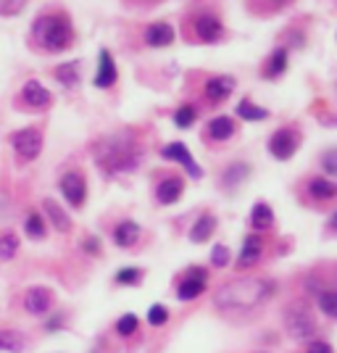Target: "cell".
<instances>
[{
  "mask_svg": "<svg viewBox=\"0 0 337 353\" xmlns=\"http://www.w3.org/2000/svg\"><path fill=\"white\" fill-rule=\"evenodd\" d=\"M92 156H95V163L103 169V174L116 176L127 174V172L140 166L143 148H140V143H137V137L132 132H116L101 137L92 145Z\"/></svg>",
  "mask_w": 337,
  "mask_h": 353,
  "instance_id": "1",
  "label": "cell"
},
{
  "mask_svg": "<svg viewBox=\"0 0 337 353\" xmlns=\"http://www.w3.org/2000/svg\"><path fill=\"white\" fill-rule=\"evenodd\" d=\"M32 37L48 53H61L74 43V27L66 14H43L32 24Z\"/></svg>",
  "mask_w": 337,
  "mask_h": 353,
  "instance_id": "2",
  "label": "cell"
},
{
  "mask_svg": "<svg viewBox=\"0 0 337 353\" xmlns=\"http://www.w3.org/2000/svg\"><path fill=\"white\" fill-rule=\"evenodd\" d=\"M272 285L264 280H235L227 282L216 293V306L224 309H253L264 298H269Z\"/></svg>",
  "mask_w": 337,
  "mask_h": 353,
  "instance_id": "3",
  "label": "cell"
},
{
  "mask_svg": "<svg viewBox=\"0 0 337 353\" xmlns=\"http://www.w3.org/2000/svg\"><path fill=\"white\" fill-rule=\"evenodd\" d=\"M285 327H287L290 338L295 340H311L316 335V322H314L311 311L303 303H293L285 311Z\"/></svg>",
  "mask_w": 337,
  "mask_h": 353,
  "instance_id": "4",
  "label": "cell"
},
{
  "mask_svg": "<svg viewBox=\"0 0 337 353\" xmlns=\"http://www.w3.org/2000/svg\"><path fill=\"white\" fill-rule=\"evenodd\" d=\"M11 145H14V153L21 161H34L43 153V130L40 127H24V130L11 134Z\"/></svg>",
  "mask_w": 337,
  "mask_h": 353,
  "instance_id": "5",
  "label": "cell"
},
{
  "mask_svg": "<svg viewBox=\"0 0 337 353\" xmlns=\"http://www.w3.org/2000/svg\"><path fill=\"white\" fill-rule=\"evenodd\" d=\"M298 145H300V132L295 127H282V130H277L269 137V153L279 161L293 159Z\"/></svg>",
  "mask_w": 337,
  "mask_h": 353,
  "instance_id": "6",
  "label": "cell"
},
{
  "mask_svg": "<svg viewBox=\"0 0 337 353\" xmlns=\"http://www.w3.org/2000/svg\"><path fill=\"white\" fill-rule=\"evenodd\" d=\"M192 32H195V40L201 43H219L224 37V24L214 11H201L192 19Z\"/></svg>",
  "mask_w": 337,
  "mask_h": 353,
  "instance_id": "7",
  "label": "cell"
},
{
  "mask_svg": "<svg viewBox=\"0 0 337 353\" xmlns=\"http://www.w3.org/2000/svg\"><path fill=\"white\" fill-rule=\"evenodd\" d=\"M61 195L72 203L74 208H82L88 201V182L82 172H69L61 176Z\"/></svg>",
  "mask_w": 337,
  "mask_h": 353,
  "instance_id": "8",
  "label": "cell"
},
{
  "mask_svg": "<svg viewBox=\"0 0 337 353\" xmlns=\"http://www.w3.org/2000/svg\"><path fill=\"white\" fill-rule=\"evenodd\" d=\"M21 103L32 108V111H43L50 105L53 101V95H50V90L45 88L43 82H37V79H30V82H24V88H21Z\"/></svg>",
  "mask_w": 337,
  "mask_h": 353,
  "instance_id": "9",
  "label": "cell"
},
{
  "mask_svg": "<svg viewBox=\"0 0 337 353\" xmlns=\"http://www.w3.org/2000/svg\"><path fill=\"white\" fill-rule=\"evenodd\" d=\"M235 88H237L235 77L221 74V77H211V79L205 82L203 95L208 103H221V101H227V98L235 92Z\"/></svg>",
  "mask_w": 337,
  "mask_h": 353,
  "instance_id": "10",
  "label": "cell"
},
{
  "mask_svg": "<svg viewBox=\"0 0 337 353\" xmlns=\"http://www.w3.org/2000/svg\"><path fill=\"white\" fill-rule=\"evenodd\" d=\"M203 290H205V269L192 266V269H187V274L182 277V282H179L176 295H179L182 301H192V298H198Z\"/></svg>",
  "mask_w": 337,
  "mask_h": 353,
  "instance_id": "11",
  "label": "cell"
},
{
  "mask_svg": "<svg viewBox=\"0 0 337 353\" xmlns=\"http://www.w3.org/2000/svg\"><path fill=\"white\" fill-rule=\"evenodd\" d=\"M163 159L182 163V166L190 172V176H203V169L192 161V153L187 150V145H185V143H169V145L163 148Z\"/></svg>",
  "mask_w": 337,
  "mask_h": 353,
  "instance_id": "12",
  "label": "cell"
},
{
  "mask_svg": "<svg viewBox=\"0 0 337 353\" xmlns=\"http://www.w3.org/2000/svg\"><path fill=\"white\" fill-rule=\"evenodd\" d=\"M143 37H145V43L150 45V48H166V45L174 43V27L166 24V21H153V24L143 32Z\"/></svg>",
  "mask_w": 337,
  "mask_h": 353,
  "instance_id": "13",
  "label": "cell"
},
{
  "mask_svg": "<svg viewBox=\"0 0 337 353\" xmlns=\"http://www.w3.org/2000/svg\"><path fill=\"white\" fill-rule=\"evenodd\" d=\"M261 253H264V243H261V237L248 235L245 240H243V248H240V256H237V266L248 269V266H253L258 259H261Z\"/></svg>",
  "mask_w": 337,
  "mask_h": 353,
  "instance_id": "14",
  "label": "cell"
},
{
  "mask_svg": "<svg viewBox=\"0 0 337 353\" xmlns=\"http://www.w3.org/2000/svg\"><path fill=\"white\" fill-rule=\"evenodd\" d=\"M287 63H290V53H287V48H274L272 50V56L266 61L264 66V77L266 79H279L282 74L287 72Z\"/></svg>",
  "mask_w": 337,
  "mask_h": 353,
  "instance_id": "15",
  "label": "cell"
},
{
  "mask_svg": "<svg viewBox=\"0 0 337 353\" xmlns=\"http://www.w3.org/2000/svg\"><path fill=\"white\" fill-rule=\"evenodd\" d=\"M116 82V63L111 59L108 50H101V63H98V72H95V88H111Z\"/></svg>",
  "mask_w": 337,
  "mask_h": 353,
  "instance_id": "16",
  "label": "cell"
},
{
  "mask_svg": "<svg viewBox=\"0 0 337 353\" xmlns=\"http://www.w3.org/2000/svg\"><path fill=\"white\" fill-rule=\"evenodd\" d=\"M24 306H27L30 314H45L53 306V293L48 288H32L27 298H24Z\"/></svg>",
  "mask_w": 337,
  "mask_h": 353,
  "instance_id": "17",
  "label": "cell"
},
{
  "mask_svg": "<svg viewBox=\"0 0 337 353\" xmlns=\"http://www.w3.org/2000/svg\"><path fill=\"white\" fill-rule=\"evenodd\" d=\"M43 208H45V216H48V221L53 224V230H59V232H69V230H72V219H69V214H66V211H63L56 201L45 198Z\"/></svg>",
  "mask_w": 337,
  "mask_h": 353,
  "instance_id": "18",
  "label": "cell"
},
{
  "mask_svg": "<svg viewBox=\"0 0 337 353\" xmlns=\"http://www.w3.org/2000/svg\"><path fill=\"white\" fill-rule=\"evenodd\" d=\"M182 190H185V182H182V176H166L161 185H159L156 195H159V201H161L163 206H169V203L179 201Z\"/></svg>",
  "mask_w": 337,
  "mask_h": 353,
  "instance_id": "19",
  "label": "cell"
},
{
  "mask_svg": "<svg viewBox=\"0 0 337 353\" xmlns=\"http://www.w3.org/2000/svg\"><path fill=\"white\" fill-rule=\"evenodd\" d=\"M235 121L232 117H214L208 121V137L211 140H216V143H224V140H229L232 134H235Z\"/></svg>",
  "mask_w": 337,
  "mask_h": 353,
  "instance_id": "20",
  "label": "cell"
},
{
  "mask_svg": "<svg viewBox=\"0 0 337 353\" xmlns=\"http://www.w3.org/2000/svg\"><path fill=\"white\" fill-rule=\"evenodd\" d=\"M308 195H311L314 201H329V198L337 195V185L332 179H327V176H314V179L308 182Z\"/></svg>",
  "mask_w": 337,
  "mask_h": 353,
  "instance_id": "21",
  "label": "cell"
},
{
  "mask_svg": "<svg viewBox=\"0 0 337 353\" xmlns=\"http://www.w3.org/2000/svg\"><path fill=\"white\" fill-rule=\"evenodd\" d=\"M250 224L256 232H264V230H272L274 227V211L269 203H256L253 211H250Z\"/></svg>",
  "mask_w": 337,
  "mask_h": 353,
  "instance_id": "22",
  "label": "cell"
},
{
  "mask_svg": "<svg viewBox=\"0 0 337 353\" xmlns=\"http://www.w3.org/2000/svg\"><path fill=\"white\" fill-rule=\"evenodd\" d=\"M214 230H216V216H214V214H203L201 219L192 224L190 240L192 243H205L208 237L214 235Z\"/></svg>",
  "mask_w": 337,
  "mask_h": 353,
  "instance_id": "23",
  "label": "cell"
},
{
  "mask_svg": "<svg viewBox=\"0 0 337 353\" xmlns=\"http://www.w3.org/2000/svg\"><path fill=\"white\" fill-rule=\"evenodd\" d=\"M137 237H140V227H137V221H121L116 224V230H114V240H116L121 248H130L137 243Z\"/></svg>",
  "mask_w": 337,
  "mask_h": 353,
  "instance_id": "24",
  "label": "cell"
},
{
  "mask_svg": "<svg viewBox=\"0 0 337 353\" xmlns=\"http://www.w3.org/2000/svg\"><path fill=\"white\" fill-rule=\"evenodd\" d=\"M250 174V166L248 163H232L227 172H224V176H221V185L227 188V190H232L235 185H240V182H245V176Z\"/></svg>",
  "mask_w": 337,
  "mask_h": 353,
  "instance_id": "25",
  "label": "cell"
},
{
  "mask_svg": "<svg viewBox=\"0 0 337 353\" xmlns=\"http://www.w3.org/2000/svg\"><path fill=\"white\" fill-rule=\"evenodd\" d=\"M56 79H59L63 88H74L79 82V63L76 61H69V63H61L56 66Z\"/></svg>",
  "mask_w": 337,
  "mask_h": 353,
  "instance_id": "26",
  "label": "cell"
},
{
  "mask_svg": "<svg viewBox=\"0 0 337 353\" xmlns=\"http://www.w3.org/2000/svg\"><path fill=\"white\" fill-rule=\"evenodd\" d=\"M24 348H27V343L16 330H0V351L24 353Z\"/></svg>",
  "mask_w": 337,
  "mask_h": 353,
  "instance_id": "27",
  "label": "cell"
},
{
  "mask_svg": "<svg viewBox=\"0 0 337 353\" xmlns=\"http://www.w3.org/2000/svg\"><path fill=\"white\" fill-rule=\"evenodd\" d=\"M237 117L245 119V121H264V119L269 117V111L245 98V101H240V103H237Z\"/></svg>",
  "mask_w": 337,
  "mask_h": 353,
  "instance_id": "28",
  "label": "cell"
},
{
  "mask_svg": "<svg viewBox=\"0 0 337 353\" xmlns=\"http://www.w3.org/2000/svg\"><path fill=\"white\" fill-rule=\"evenodd\" d=\"M16 250H19V237H16L14 232H6V235L0 237V259H3V261L14 259Z\"/></svg>",
  "mask_w": 337,
  "mask_h": 353,
  "instance_id": "29",
  "label": "cell"
},
{
  "mask_svg": "<svg viewBox=\"0 0 337 353\" xmlns=\"http://www.w3.org/2000/svg\"><path fill=\"white\" fill-rule=\"evenodd\" d=\"M198 119V111H195V105H182V108H176L174 114V124L179 130H187L192 127V121Z\"/></svg>",
  "mask_w": 337,
  "mask_h": 353,
  "instance_id": "30",
  "label": "cell"
},
{
  "mask_svg": "<svg viewBox=\"0 0 337 353\" xmlns=\"http://www.w3.org/2000/svg\"><path fill=\"white\" fill-rule=\"evenodd\" d=\"M24 230H27V235L34 237V240H43L45 237V221L40 214H30L27 221H24Z\"/></svg>",
  "mask_w": 337,
  "mask_h": 353,
  "instance_id": "31",
  "label": "cell"
},
{
  "mask_svg": "<svg viewBox=\"0 0 337 353\" xmlns=\"http://www.w3.org/2000/svg\"><path fill=\"white\" fill-rule=\"evenodd\" d=\"M137 327H140V319H137L134 314H124V316H121V319L116 322V332L127 338V335H132Z\"/></svg>",
  "mask_w": 337,
  "mask_h": 353,
  "instance_id": "32",
  "label": "cell"
},
{
  "mask_svg": "<svg viewBox=\"0 0 337 353\" xmlns=\"http://www.w3.org/2000/svg\"><path fill=\"white\" fill-rule=\"evenodd\" d=\"M319 306H322L327 316L337 319V293H322L319 295Z\"/></svg>",
  "mask_w": 337,
  "mask_h": 353,
  "instance_id": "33",
  "label": "cell"
},
{
  "mask_svg": "<svg viewBox=\"0 0 337 353\" xmlns=\"http://www.w3.org/2000/svg\"><path fill=\"white\" fill-rule=\"evenodd\" d=\"M166 319H169V311H166V306H161V303L150 306V311H147V322L153 324V327H161V324H166Z\"/></svg>",
  "mask_w": 337,
  "mask_h": 353,
  "instance_id": "34",
  "label": "cell"
},
{
  "mask_svg": "<svg viewBox=\"0 0 337 353\" xmlns=\"http://www.w3.org/2000/svg\"><path fill=\"white\" fill-rule=\"evenodd\" d=\"M27 0H0V16H16L24 11Z\"/></svg>",
  "mask_w": 337,
  "mask_h": 353,
  "instance_id": "35",
  "label": "cell"
},
{
  "mask_svg": "<svg viewBox=\"0 0 337 353\" xmlns=\"http://www.w3.org/2000/svg\"><path fill=\"white\" fill-rule=\"evenodd\" d=\"M322 169L329 176H337V148L327 150V153L322 156Z\"/></svg>",
  "mask_w": 337,
  "mask_h": 353,
  "instance_id": "36",
  "label": "cell"
},
{
  "mask_svg": "<svg viewBox=\"0 0 337 353\" xmlns=\"http://www.w3.org/2000/svg\"><path fill=\"white\" fill-rule=\"evenodd\" d=\"M211 264L214 266L229 264V248H227V245H216V248L211 250Z\"/></svg>",
  "mask_w": 337,
  "mask_h": 353,
  "instance_id": "37",
  "label": "cell"
},
{
  "mask_svg": "<svg viewBox=\"0 0 337 353\" xmlns=\"http://www.w3.org/2000/svg\"><path fill=\"white\" fill-rule=\"evenodd\" d=\"M137 280H140V269H121V272H116L119 285H134Z\"/></svg>",
  "mask_w": 337,
  "mask_h": 353,
  "instance_id": "38",
  "label": "cell"
},
{
  "mask_svg": "<svg viewBox=\"0 0 337 353\" xmlns=\"http://www.w3.org/2000/svg\"><path fill=\"white\" fill-rule=\"evenodd\" d=\"M85 250L88 253H101V240L98 237H85Z\"/></svg>",
  "mask_w": 337,
  "mask_h": 353,
  "instance_id": "39",
  "label": "cell"
},
{
  "mask_svg": "<svg viewBox=\"0 0 337 353\" xmlns=\"http://www.w3.org/2000/svg\"><path fill=\"white\" fill-rule=\"evenodd\" d=\"M306 353H332V348H329V343H311Z\"/></svg>",
  "mask_w": 337,
  "mask_h": 353,
  "instance_id": "40",
  "label": "cell"
},
{
  "mask_svg": "<svg viewBox=\"0 0 337 353\" xmlns=\"http://www.w3.org/2000/svg\"><path fill=\"white\" fill-rule=\"evenodd\" d=\"M329 230H332V232H337V211L332 214V219H329Z\"/></svg>",
  "mask_w": 337,
  "mask_h": 353,
  "instance_id": "41",
  "label": "cell"
}]
</instances>
